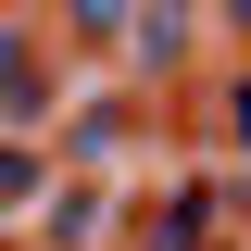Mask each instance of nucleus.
Listing matches in <instances>:
<instances>
[{"instance_id": "2", "label": "nucleus", "mask_w": 251, "mask_h": 251, "mask_svg": "<svg viewBox=\"0 0 251 251\" xmlns=\"http://www.w3.org/2000/svg\"><path fill=\"white\" fill-rule=\"evenodd\" d=\"M63 13H75V38H88V50H113V38H126V13H138V0H63Z\"/></svg>"}, {"instance_id": "1", "label": "nucleus", "mask_w": 251, "mask_h": 251, "mask_svg": "<svg viewBox=\"0 0 251 251\" xmlns=\"http://www.w3.org/2000/svg\"><path fill=\"white\" fill-rule=\"evenodd\" d=\"M100 239V188H50V251H88Z\"/></svg>"}, {"instance_id": "3", "label": "nucleus", "mask_w": 251, "mask_h": 251, "mask_svg": "<svg viewBox=\"0 0 251 251\" xmlns=\"http://www.w3.org/2000/svg\"><path fill=\"white\" fill-rule=\"evenodd\" d=\"M226 13H239V25H251V0H226Z\"/></svg>"}]
</instances>
